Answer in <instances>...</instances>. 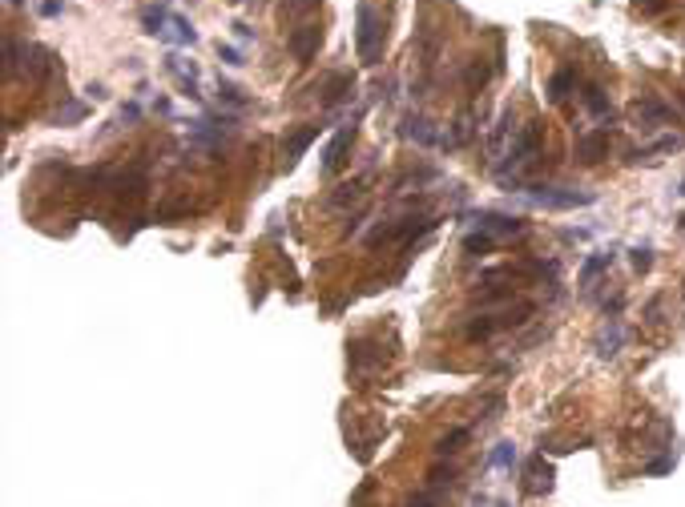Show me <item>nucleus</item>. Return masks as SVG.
<instances>
[{"label":"nucleus","instance_id":"aec40b11","mask_svg":"<svg viewBox=\"0 0 685 507\" xmlns=\"http://www.w3.org/2000/svg\"><path fill=\"white\" fill-rule=\"evenodd\" d=\"M468 439H472V431H468V427H452L448 435H440V439H436V455H440V459L456 455V451H459V447H464Z\"/></svg>","mask_w":685,"mask_h":507},{"label":"nucleus","instance_id":"412c9836","mask_svg":"<svg viewBox=\"0 0 685 507\" xmlns=\"http://www.w3.org/2000/svg\"><path fill=\"white\" fill-rule=\"evenodd\" d=\"M496 245H500V238H492V234H484V229H476V234L464 238V254H468V258H484V254H492Z\"/></svg>","mask_w":685,"mask_h":507},{"label":"nucleus","instance_id":"423d86ee","mask_svg":"<svg viewBox=\"0 0 685 507\" xmlns=\"http://www.w3.org/2000/svg\"><path fill=\"white\" fill-rule=\"evenodd\" d=\"M399 137L403 141H415V145H440L443 141V133L427 121L424 113H408L403 121H399Z\"/></svg>","mask_w":685,"mask_h":507},{"label":"nucleus","instance_id":"dca6fc26","mask_svg":"<svg viewBox=\"0 0 685 507\" xmlns=\"http://www.w3.org/2000/svg\"><path fill=\"white\" fill-rule=\"evenodd\" d=\"M572 85H576V69H572V65H560L553 77H548V101H553V105H560V101L572 93Z\"/></svg>","mask_w":685,"mask_h":507},{"label":"nucleus","instance_id":"bb28decb","mask_svg":"<svg viewBox=\"0 0 685 507\" xmlns=\"http://www.w3.org/2000/svg\"><path fill=\"white\" fill-rule=\"evenodd\" d=\"M85 109L81 101H65V109H57V117H53V125H77V121H85Z\"/></svg>","mask_w":685,"mask_h":507},{"label":"nucleus","instance_id":"5701e85b","mask_svg":"<svg viewBox=\"0 0 685 507\" xmlns=\"http://www.w3.org/2000/svg\"><path fill=\"white\" fill-rule=\"evenodd\" d=\"M621 343H625V327H621L617 318H609V327H604V334H601V355L604 359H613L621 350Z\"/></svg>","mask_w":685,"mask_h":507},{"label":"nucleus","instance_id":"f3484780","mask_svg":"<svg viewBox=\"0 0 685 507\" xmlns=\"http://www.w3.org/2000/svg\"><path fill=\"white\" fill-rule=\"evenodd\" d=\"M141 29H146L149 36L162 41V33L169 29V8H165V4H146V13H141Z\"/></svg>","mask_w":685,"mask_h":507},{"label":"nucleus","instance_id":"9b49d317","mask_svg":"<svg viewBox=\"0 0 685 507\" xmlns=\"http://www.w3.org/2000/svg\"><path fill=\"white\" fill-rule=\"evenodd\" d=\"M524 491L528 495H548L553 491V463H544V455H532L524 463Z\"/></svg>","mask_w":685,"mask_h":507},{"label":"nucleus","instance_id":"4c0bfd02","mask_svg":"<svg viewBox=\"0 0 685 507\" xmlns=\"http://www.w3.org/2000/svg\"><path fill=\"white\" fill-rule=\"evenodd\" d=\"M137 117H141V105H133V101H130V105H121V121H130V125H133Z\"/></svg>","mask_w":685,"mask_h":507},{"label":"nucleus","instance_id":"9d476101","mask_svg":"<svg viewBox=\"0 0 685 507\" xmlns=\"http://www.w3.org/2000/svg\"><path fill=\"white\" fill-rule=\"evenodd\" d=\"M633 117H637V125L653 129V125H665L669 117H673V109H669L665 101H657L653 93H645V97L633 101Z\"/></svg>","mask_w":685,"mask_h":507},{"label":"nucleus","instance_id":"72a5a7b5","mask_svg":"<svg viewBox=\"0 0 685 507\" xmlns=\"http://www.w3.org/2000/svg\"><path fill=\"white\" fill-rule=\"evenodd\" d=\"M230 29H234V36H238V41H242V45H250V41H254V29H250V24H246V20H234V24H230Z\"/></svg>","mask_w":685,"mask_h":507},{"label":"nucleus","instance_id":"ddd939ff","mask_svg":"<svg viewBox=\"0 0 685 507\" xmlns=\"http://www.w3.org/2000/svg\"><path fill=\"white\" fill-rule=\"evenodd\" d=\"M319 133H323V125H303V129L286 133V137H282V153H286V162H298Z\"/></svg>","mask_w":685,"mask_h":507},{"label":"nucleus","instance_id":"4468645a","mask_svg":"<svg viewBox=\"0 0 685 507\" xmlns=\"http://www.w3.org/2000/svg\"><path fill=\"white\" fill-rule=\"evenodd\" d=\"M472 121H476L472 113H459L456 121H452V129L443 133L440 149H459V145H468V141H472V133H476V125H472Z\"/></svg>","mask_w":685,"mask_h":507},{"label":"nucleus","instance_id":"f03ea898","mask_svg":"<svg viewBox=\"0 0 685 507\" xmlns=\"http://www.w3.org/2000/svg\"><path fill=\"white\" fill-rule=\"evenodd\" d=\"M520 197L532 210H576V206L597 201L593 190H565V185H528V190H520Z\"/></svg>","mask_w":685,"mask_h":507},{"label":"nucleus","instance_id":"c756f323","mask_svg":"<svg viewBox=\"0 0 685 507\" xmlns=\"http://www.w3.org/2000/svg\"><path fill=\"white\" fill-rule=\"evenodd\" d=\"M359 194H363V185H359V181H351V185H339V190L331 194V206H347V201H355Z\"/></svg>","mask_w":685,"mask_h":507},{"label":"nucleus","instance_id":"f8f14e48","mask_svg":"<svg viewBox=\"0 0 685 507\" xmlns=\"http://www.w3.org/2000/svg\"><path fill=\"white\" fill-rule=\"evenodd\" d=\"M581 105L588 109L593 121H613V101H609V93H604L597 81H588L585 89H581Z\"/></svg>","mask_w":685,"mask_h":507},{"label":"nucleus","instance_id":"79ce46f5","mask_svg":"<svg viewBox=\"0 0 685 507\" xmlns=\"http://www.w3.org/2000/svg\"><path fill=\"white\" fill-rule=\"evenodd\" d=\"M496 507H512V504H508V499H496Z\"/></svg>","mask_w":685,"mask_h":507},{"label":"nucleus","instance_id":"c03bdc74","mask_svg":"<svg viewBox=\"0 0 685 507\" xmlns=\"http://www.w3.org/2000/svg\"><path fill=\"white\" fill-rule=\"evenodd\" d=\"M681 105H685V93H681Z\"/></svg>","mask_w":685,"mask_h":507},{"label":"nucleus","instance_id":"473e14b6","mask_svg":"<svg viewBox=\"0 0 685 507\" xmlns=\"http://www.w3.org/2000/svg\"><path fill=\"white\" fill-rule=\"evenodd\" d=\"M464 81H468V89H472V93H476L480 85L488 81V69H484V65H480V61H476V65L468 69V77H464Z\"/></svg>","mask_w":685,"mask_h":507},{"label":"nucleus","instance_id":"37998d69","mask_svg":"<svg viewBox=\"0 0 685 507\" xmlns=\"http://www.w3.org/2000/svg\"><path fill=\"white\" fill-rule=\"evenodd\" d=\"M234 4H246V0H234Z\"/></svg>","mask_w":685,"mask_h":507},{"label":"nucleus","instance_id":"4be33fe9","mask_svg":"<svg viewBox=\"0 0 685 507\" xmlns=\"http://www.w3.org/2000/svg\"><path fill=\"white\" fill-rule=\"evenodd\" d=\"M609 262H613V254H593V258H585V266H581V290H588L593 282H597V274H604L609 270Z\"/></svg>","mask_w":685,"mask_h":507},{"label":"nucleus","instance_id":"ea45409f","mask_svg":"<svg viewBox=\"0 0 685 507\" xmlns=\"http://www.w3.org/2000/svg\"><path fill=\"white\" fill-rule=\"evenodd\" d=\"M85 93H89V97H93V101H105V97H109V93H105V85H97V81L89 85V89H85Z\"/></svg>","mask_w":685,"mask_h":507},{"label":"nucleus","instance_id":"e433bc0d","mask_svg":"<svg viewBox=\"0 0 685 507\" xmlns=\"http://www.w3.org/2000/svg\"><path fill=\"white\" fill-rule=\"evenodd\" d=\"M633 4L641 8V13H661V8H665L669 0H633Z\"/></svg>","mask_w":685,"mask_h":507},{"label":"nucleus","instance_id":"b1692460","mask_svg":"<svg viewBox=\"0 0 685 507\" xmlns=\"http://www.w3.org/2000/svg\"><path fill=\"white\" fill-rule=\"evenodd\" d=\"M488 467H496V471H512L516 467V447L512 443H496L488 455Z\"/></svg>","mask_w":685,"mask_h":507},{"label":"nucleus","instance_id":"7ed1b4c3","mask_svg":"<svg viewBox=\"0 0 685 507\" xmlns=\"http://www.w3.org/2000/svg\"><path fill=\"white\" fill-rule=\"evenodd\" d=\"M436 226L431 217H415V213H408V217H395V222H387V226H379L367 234V245H383V242H415L420 234H427V229Z\"/></svg>","mask_w":685,"mask_h":507},{"label":"nucleus","instance_id":"2f4dec72","mask_svg":"<svg viewBox=\"0 0 685 507\" xmlns=\"http://www.w3.org/2000/svg\"><path fill=\"white\" fill-rule=\"evenodd\" d=\"M218 57H222V65H246V57H242V49H234V45H218Z\"/></svg>","mask_w":685,"mask_h":507},{"label":"nucleus","instance_id":"f257e3e1","mask_svg":"<svg viewBox=\"0 0 685 507\" xmlns=\"http://www.w3.org/2000/svg\"><path fill=\"white\" fill-rule=\"evenodd\" d=\"M383 41H387V29H383V17L371 0H363L359 13H355V49H359L363 65H379L383 61Z\"/></svg>","mask_w":685,"mask_h":507},{"label":"nucleus","instance_id":"c9c22d12","mask_svg":"<svg viewBox=\"0 0 685 507\" xmlns=\"http://www.w3.org/2000/svg\"><path fill=\"white\" fill-rule=\"evenodd\" d=\"M645 471H649V475H665V471H673V459H653Z\"/></svg>","mask_w":685,"mask_h":507},{"label":"nucleus","instance_id":"39448f33","mask_svg":"<svg viewBox=\"0 0 685 507\" xmlns=\"http://www.w3.org/2000/svg\"><path fill=\"white\" fill-rule=\"evenodd\" d=\"M319 45H323V29H319V24H303V29H294V33L286 36V49H291V57L298 65H307L310 57L319 52Z\"/></svg>","mask_w":685,"mask_h":507},{"label":"nucleus","instance_id":"2eb2a0df","mask_svg":"<svg viewBox=\"0 0 685 507\" xmlns=\"http://www.w3.org/2000/svg\"><path fill=\"white\" fill-rule=\"evenodd\" d=\"M162 41L165 45H198V33L181 13H169V29L162 33Z\"/></svg>","mask_w":685,"mask_h":507},{"label":"nucleus","instance_id":"c85d7f7f","mask_svg":"<svg viewBox=\"0 0 685 507\" xmlns=\"http://www.w3.org/2000/svg\"><path fill=\"white\" fill-rule=\"evenodd\" d=\"M452 479H456V467H452V463H448V467H443V463H440V467H431V475H427V487H452Z\"/></svg>","mask_w":685,"mask_h":507},{"label":"nucleus","instance_id":"20e7f679","mask_svg":"<svg viewBox=\"0 0 685 507\" xmlns=\"http://www.w3.org/2000/svg\"><path fill=\"white\" fill-rule=\"evenodd\" d=\"M472 217L476 229H484V234H492V238H520L524 229V217H512V213H496V210H476L468 213Z\"/></svg>","mask_w":685,"mask_h":507},{"label":"nucleus","instance_id":"f704fd0d","mask_svg":"<svg viewBox=\"0 0 685 507\" xmlns=\"http://www.w3.org/2000/svg\"><path fill=\"white\" fill-rule=\"evenodd\" d=\"M61 13H65L61 0H41V17H61Z\"/></svg>","mask_w":685,"mask_h":507},{"label":"nucleus","instance_id":"393cba45","mask_svg":"<svg viewBox=\"0 0 685 507\" xmlns=\"http://www.w3.org/2000/svg\"><path fill=\"white\" fill-rule=\"evenodd\" d=\"M218 101H222V105H230V109H246V105H250V97H246L242 89H238V85H230V81H222V77H218Z\"/></svg>","mask_w":685,"mask_h":507},{"label":"nucleus","instance_id":"7c9ffc66","mask_svg":"<svg viewBox=\"0 0 685 507\" xmlns=\"http://www.w3.org/2000/svg\"><path fill=\"white\" fill-rule=\"evenodd\" d=\"M649 266H653V250H649V245H637V250H633V270H637V274H645Z\"/></svg>","mask_w":685,"mask_h":507},{"label":"nucleus","instance_id":"0eeeda50","mask_svg":"<svg viewBox=\"0 0 685 507\" xmlns=\"http://www.w3.org/2000/svg\"><path fill=\"white\" fill-rule=\"evenodd\" d=\"M351 97H355V77L351 73H331V77H323L319 101H323L326 109H335L339 101H351Z\"/></svg>","mask_w":685,"mask_h":507},{"label":"nucleus","instance_id":"6ab92c4d","mask_svg":"<svg viewBox=\"0 0 685 507\" xmlns=\"http://www.w3.org/2000/svg\"><path fill=\"white\" fill-rule=\"evenodd\" d=\"M508 133H516V129H512V109H504V113L496 117V129H492V137H488V153H492V162H496V157H504V141H508Z\"/></svg>","mask_w":685,"mask_h":507},{"label":"nucleus","instance_id":"cd10ccee","mask_svg":"<svg viewBox=\"0 0 685 507\" xmlns=\"http://www.w3.org/2000/svg\"><path fill=\"white\" fill-rule=\"evenodd\" d=\"M165 69H169V73H178L181 81H194V77H198L194 61H186L181 52H169V57H165Z\"/></svg>","mask_w":685,"mask_h":507},{"label":"nucleus","instance_id":"6e6552de","mask_svg":"<svg viewBox=\"0 0 685 507\" xmlns=\"http://www.w3.org/2000/svg\"><path fill=\"white\" fill-rule=\"evenodd\" d=\"M609 129H597V133H581L576 137V162L581 165H597V162H604L609 157Z\"/></svg>","mask_w":685,"mask_h":507},{"label":"nucleus","instance_id":"a19ab883","mask_svg":"<svg viewBox=\"0 0 685 507\" xmlns=\"http://www.w3.org/2000/svg\"><path fill=\"white\" fill-rule=\"evenodd\" d=\"M484 504H488V499H484V495H476V499H472V507H484Z\"/></svg>","mask_w":685,"mask_h":507},{"label":"nucleus","instance_id":"a878e982","mask_svg":"<svg viewBox=\"0 0 685 507\" xmlns=\"http://www.w3.org/2000/svg\"><path fill=\"white\" fill-rule=\"evenodd\" d=\"M403 507H448V495L440 487H424V491H415Z\"/></svg>","mask_w":685,"mask_h":507},{"label":"nucleus","instance_id":"1a4fd4ad","mask_svg":"<svg viewBox=\"0 0 685 507\" xmlns=\"http://www.w3.org/2000/svg\"><path fill=\"white\" fill-rule=\"evenodd\" d=\"M351 141H355V125H342V129L326 141V149H323V173H339V165L347 162V149H351Z\"/></svg>","mask_w":685,"mask_h":507},{"label":"nucleus","instance_id":"a211bd4d","mask_svg":"<svg viewBox=\"0 0 685 507\" xmlns=\"http://www.w3.org/2000/svg\"><path fill=\"white\" fill-rule=\"evenodd\" d=\"M25 69H29V77H45L53 69V52L49 49H41V45H25Z\"/></svg>","mask_w":685,"mask_h":507},{"label":"nucleus","instance_id":"58836bf2","mask_svg":"<svg viewBox=\"0 0 685 507\" xmlns=\"http://www.w3.org/2000/svg\"><path fill=\"white\" fill-rule=\"evenodd\" d=\"M153 113H158V117H169V113H174L169 97H153Z\"/></svg>","mask_w":685,"mask_h":507}]
</instances>
